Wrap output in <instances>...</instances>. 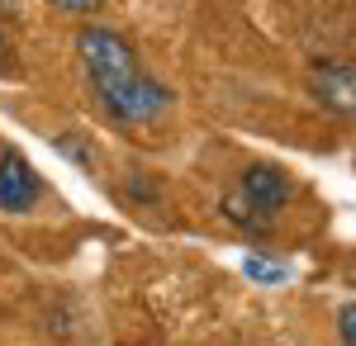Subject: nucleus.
<instances>
[{"label":"nucleus","instance_id":"nucleus-1","mask_svg":"<svg viewBox=\"0 0 356 346\" xmlns=\"http://www.w3.org/2000/svg\"><path fill=\"white\" fill-rule=\"evenodd\" d=\"M76 53H81V67H86V76H90V85H95V100H100V105L143 76L129 38L114 33V28H105V24H86L81 33H76Z\"/></svg>","mask_w":356,"mask_h":346},{"label":"nucleus","instance_id":"nucleus-2","mask_svg":"<svg viewBox=\"0 0 356 346\" xmlns=\"http://www.w3.org/2000/svg\"><path fill=\"white\" fill-rule=\"evenodd\" d=\"M105 114H110L114 124H129V129H143V124H157L166 109H171V90H166L162 81H152L147 72L134 81V85H124L119 95L105 100Z\"/></svg>","mask_w":356,"mask_h":346},{"label":"nucleus","instance_id":"nucleus-3","mask_svg":"<svg viewBox=\"0 0 356 346\" xmlns=\"http://www.w3.org/2000/svg\"><path fill=\"white\" fill-rule=\"evenodd\" d=\"M314 100L342 119H356V62H318L309 72Z\"/></svg>","mask_w":356,"mask_h":346},{"label":"nucleus","instance_id":"nucleus-4","mask_svg":"<svg viewBox=\"0 0 356 346\" xmlns=\"http://www.w3.org/2000/svg\"><path fill=\"white\" fill-rule=\"evenodd\" d=\"M43 195L38 171L19 152H0V209L5 213H29Z\"/></svg>","mask_w":356,"mask_h":346},{"label":"nucleus","instance_id":"nucleus-5","mask_svg":"<svg viewBox=\"0 0 356 346\" xmlns=\"http://www.w3.org/2000/svg\"><path fill=\"white\" fill-rule=\"evenodd\" d=\"M257 204V209H266L271 218H280L285 209V199H290V181H285V171L271 166V161H257V166H247L243 171V186H238Z\"/></svg>","mask_w":356,"mask_h":346},{"label":"nucleus","instance_id":"nucleus-6","mask_svg":"<svg viewBox=\"0 0 356 346\" xmlns=\"http://www.w3.org/2000/svg\"><path fill=\"white\" fill-rule=\"evenodd\" d=\"M223 218H228V223H243L247 233H261V228H271V223H275L271 213L257 209L243 190H228V195H223Z\"/></svg>","mask_w":356,"mask_h":346},{"label":"nucleus","instance_id":"nucleus-7","mask_svg":"<svg viewBox=\"0 0 356 346\" xmlns=\"http://www.w3.org/2000/svg\"><path fill=\"white\" fill-rule=\"evenodd\" d=\"M243 275L252 280V285H285V280H290V266L261 256V252H247L243 256Z\"/></svg>","mask_w":356,"mask_h":346},{"label":"nucleus","instance_id":"nucleus-8","mask_svg":"<svg viewBox=\"0 0 356 346\" xmlns=\"http://www.w3.org/2000/svg\"><path fill=\"white\" fill-rule=\"evenodd\" d=\"M57 152H62V157H72L76 166H86V171L95 166V147H86L81 138H72V133H62V138H57Z\"/></svg>","mask_w":356,"mask_h":346},{"label":"nucleus","instance_id":"nucleus-9","mask_svg":"<svg viewBox=\"0 0 356 346\" xmlns=\"http://www.w3.org/2000/svg\"><path fill=\"white\" fill-rule=\"evenodd\" d=\"M337 332H342V346H356V304L337 313Z\"/></svg>","mask_w":356,"mask_h":346},{"label":"nucleus","instance_id":"nucleus-10","mask_svg":"<svg viewBox=\"0 0 356 346\" xmlns=\"http://www.w3.org/2000/svg\"><path fill=\"white\" fill-rule=\"evenodd\" d=\"M57 10H67V15H95L100 10V0H53Z\"/></svg>","mask_w":356,"mask_h":346},{"label":"nucleus","instance_id":"nucleus-11","mask_svg":"<svg viewBox=\"0 0 356 346\" xmlns=\"http://www.w3.org/2000/svg\"><path fill=\"white\" fill-rule=\"evenodd\" d=\"M0 57H5V38H0Z\"/></svg>","mask_w":356,"mask_h":346}]
</instances>
